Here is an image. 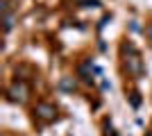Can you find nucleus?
<instances>
[{"instance_id": "1", "label": "nucleus", "mask_w": 152, "mask_h": 136, "mask_svg": "<svg viewBox=\"0 0 152 136\" xmlns=\"http://www.w3.org/2000/svg\"><path fill=\"white\" fill-rule=\"evenodd\" d=\"M125 66H127V73L134 75V77H139L141 73H143V64H141V57L139 52L134 50L132 45L127 48V59H125Z\"/></svg>"}, {"instance_id": "3", "label": "nucleus", "mask_w": 152, "mask_h": 136, "mask_svg": "<svg viewBox=\"0 0 152 136\" xmlns=\"http://www.w3.org/2000/svg\"><path fill=\"white\" fill-rule=\"evenodd\" d=\"M34 113H37L41 120H55L57 118V109L52 107V104H48V102H41V104H37V109H34Z\"/></svg>"}, {"instance_id": "6", "label": "nucleus", "mask_w": 152, "mask_h": 136, "mask_svg": "<svg viewBox=\"0 0 152 136\" xmlns=\"http://www.w3.org/2000/svg\"><path fill=\"white\" fill-rule=\"evenodd\" d=\"M132 104H134V107H139V104H141V97H139V93H132Z\"/></svg>"}, {"instance_id": "4", "label": "nucleus", "mask_w": 152, "mask_h": 136, "mask_svg": "<svg viewBox=\"0 0 152 136\" xmlns=\"http://www.w3.org/2000/svg\"><path fill=\"white\" fill-rule=\"evenodd\" d=\"M59 89H61V91H75V82H73V77H64L61 82H59Z\"/></svg>"}, {"instance_id": "8", "label": "nucleus", "mask_w": 152, "mask_h": 136, "mask_svg": "<svg viewBox=\"0 0 152 136\" xmlns=\"http://www.w3.org/2000/svg\"><path fill=\"white\" fill-rule=\"evenodd\" d=\"M148 34H150V39H152V25H150V30H148Z\"/></svg>"}, {"instance_id": "2", "label": "nucleus", "mask_w": 152, "mask_h": 136, "mask_svg": "<svg viewBox=\"0 0 152 136\" xmlns=\"http://www.w3.org/2000/svg\"><path fill=\"white\" fill-rule=\"evenodd\" d=\"M7 95H9L12 102H25V100H27V86H25V82H18V79H16V82L9 86Z\"/></svg>"}, {"instance_id": "7", "label": "nucleus", "mask_w": 152, "mask_h": 136, "mask_svg": "<svg viewBox=\"0 0 152 136\" xmlns=\"http://www.w3.org/2000/svg\"><path fill=\"white\" fill-rule=\"evenodd\" d=\"M86 7H98V0H82Z\"/></svg>"}, {"instance_id": "5", "label": "nucleus", "mask_w": 152, "mask_h": 136, "mask_svg": "<svg viewBox=\"0 0 152 136\" xmlns=\"http://www.w3.org/2000/svg\"><path fill=\"white\" fill-rule=\"evenodd\" d=\"M14 27V16L12 14H5V32H9Z\"/></svg>"}]
</instances>
